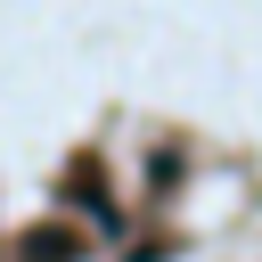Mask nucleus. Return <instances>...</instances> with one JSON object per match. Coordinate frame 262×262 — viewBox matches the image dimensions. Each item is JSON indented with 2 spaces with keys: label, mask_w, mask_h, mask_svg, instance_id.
I'll return each mask as SVG.
<instances>
[{
  "label": "nucleus",
  "mask_w": 262,
  "mask_h": 262,
  "mask_svg": "<svg viewBox=\"0 0 262 262\" xmlns=\"http://www.w3.org/2000/svg\"><path fill=\"white\" fill-rule=\"evenodd\" d=\"M25 254H33V262H57V254L74 262V237H57V229H33V237H25Z\"/></svg>",
  "instance_id": "obj_1"
}]
</instances>
